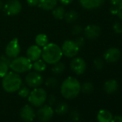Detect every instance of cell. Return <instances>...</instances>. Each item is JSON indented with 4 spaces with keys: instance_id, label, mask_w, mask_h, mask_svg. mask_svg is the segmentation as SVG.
I'll use <instances>...</instances> for the list:
<instances>
[{
    "instance_id": "1",
    "label": "cell",
    "mask_w": 122,
    "mask_h": 122,
    "mask_svg": "<svg viewBox=\"0 0 122 122\" xmlns=\"http://www.w3.org/2000/svg\"><path fill=\"white\" fill-rule=\"evenodd\" d=\"M81 83L73 77L67 78L60 87L62 96L66 99H73L76 98L81 92Z\"/></svg>"
},
{
    "instance_id": "2",
    "label": "cell",
    "mask_w": 122,
    "mask_h": 122,
    "mask_svg": "<svg viewBox=\"0 0 122 122\" xmlns=\"http://www.w3.org/2000/svg\"><path fill=\"white\" fill-rule=\"evenodd\" d=\"M41 56L47 64H55L60 60L63 56L61 48L55 43L47 44L42 50Z\"/></svg>"
},
{
    "instance_id": "3",
    "label": "cell",
    "mask_w": 122,
    "mask_h": 122,
    "mask_svg": "<svg viewBox=\"0 0 122 122\" xmlns=\"http://www.w3.org/2000/svg\"><path fill=\"white\" fill-rule=\"evenodd\" d=\"M2 87L8 93L17 91L22 86V78L17 73H7L2 79Z\"/></svg>"
},
{
    "instance_id": "4",
    "label": "cell",
    "mask_w": 122,
    "mask_h": 122,
    "mask_svg": "<svg viewBox=\"0 0 122 122\" xmlns=\"http://www.w3.org/2000/svg\"><path fill=\"white\" fill-rule=\"evenodd\" d=\"M32 67V64L31 63V60L25 57H15L12 61H11L10 66V68L14 72L17 73H23L27 72L31 70Z\"/></svg>"
},
{
    "instance_id": "5",
    "label": "cell",
    "mask_w": 122,
    "mask_h": 122,
    "mask_svg": "<svg viewBox=\"0 0 122 122\" xmlns=\"http://www.w3.org/2000/svg\"><path fill=\"white\" fill-rule=\"evenodd\" d=\"M47 100V93L41 88H35L30 93L28 96L29 102L35 107L42 106Z\"/></svg>"
},
{
    "instance_id": "6",
    "label": "cell",
    "mask_w": 122,
    "mask_h": 122,
    "mask_svg": "<svg viewBox=\"0 0 122 122\" xmlns=\"http://www.w3.org/2000/svg\"><path fill=\"white\" fill-rule=\"evenodd\" d=\"M61 50H62L63 55L65 56L68 57H73L78 53L80 48L75 41L67 40L63 42Z\"/></svg>"
},
{
    "instance_id": "7",
    "label": "cell",
    "mask_w": 122,
    "mask_h": 122,
    "mask_svg": "<svg viewBox=\"0 0 122 122\" xmlns=\"http://www.w3.org/2000/svg\"><path fill=\"white\" fill-rule=\"evenodd\" d=\"M22 10V5L18 0H10L4 6V12L10 16L18 15Z\"/></svg>"
},
{
    "instance_id": "8",
    "label": "cell",
    "mask_w": 122,
    "mask_h": 122,
    "mask_svg": "<svg viewBox=\"0 0 122 122\" xmlns=\"http://www.w3.org/2000/svg\"><path fill=\"white\" fill-rule=\"evenodd\" d=\"M71 69L76 75H82L86 70V63L81 57H76L71 62Z\"/></svg>"
},
{
    "instance_id": "9",
    "label": "cell",
    "mask_w": 122,
    "mask_h": 122,
    "mask_svg": "<svg viewBox=\"0 0 122 122\" xmlns=\"http://www.w3.org/2000/svg\"><path fill=\"white\" fill-rule=\"evenodd\" d=\"M6 55L10 58H15L17 57L20 52V46L18 42L17 38L12 39L6 47Z\"/></svg>"
},
{
    "instance_id": "10",
    "label": "cell",
    "mask_w": 122,
    "mask_h": 122,
    "mask_svg": "<svg viewBox=\"0 0 122 122\" xmlns=\"http://www.w3.org/2000/svg\"><path fill=\"white\" fill-rule=\"evenodd\" d=\"M25 81L30 88H35L41 86L43 82V78L40 73L37 72H31L27 75Z\"/></svg>"
},
{
    "instance_id": "11",
    "label": "cell",
    "mask_w": 122,
    "mask_h": 122,
    "mask_svg": "<svg viewBox=\"0 0 122 122\" xmlns=\"http://www.w3.org/2000/svg\"><path fill=\"white\" fill-rule=\"evenodd\" d=\"M54 115V111L52 108L49 105L41 106V108L37 112V118L43 122L50 121Z\"/></svg>"
},
{
    "instance_id": "12",
    "label": "cell",
    "mask_w": 122,
    "mask_h": 122,
    "mask_svg": "<svg viewBox=\"0 0 122 122\" xmlns=\"http://www.w3.org/2000/svg\"><path fill=\"white\" fill-rule=\"evenodd\" d=\"M104 60L108 63H113L118 61L121 57V51L118 48L111 47L106 50L103 54Z\"/></svg>"
},
{
    "instance_id": "13",
    "label": "cell",
    "mask_w": 122,
    "mask_h": 122,
    "mask_svg": "<svg viewBox=\"0 0 122 122\" xmlns=\"http://www.w3.org/2000/svg\"><path fill=\"white\" fill-rule=\"evenodd\" d=\"M101 27L96 25H89L84 29V33L86 37L90 40H94L98 37L101 35Z\"/></svg>"
},
{
    "instance_id": "14",
    "label": "cell",
    "mask_w": 122,
    "mask_h": 122,
    "mask_svg": "<svg viewBox=\"0 0 122 122\" xmlns=\"http://www.w3.org/2000/svg\"><path fill=\"white\" fill-rule=\"evenodd\" d=\"M21 118L26 122H31L34 120L35 113L34 109L31 107V106L27 104L24 106L20 111Z\"/></svg>"
},
{
    "instance_id": "15",
    "label": "cell",
    "mask_w": 122,
    "mask_h": 122,
    "mask_svg": "<svg viewBox=\"0 0 122 122\" xmlns=\"http://www.w3.org/2000/svg\"><path fill=\"white\" fill-rule=\"evenodd\" d=\"M41 54L42 50L38 45H32L27 50V58L31 60V62L32 61L34 62V61L40 59V57H41Z\"/></svg>"
},
{
    "instance_id": "16",
    "label": "cell",
    "mask_w": 122,
    "mask_h": 122,
    "mask_svg": "<svg viewBox=\"0 0 122 122\" xmlns=\"http://www.w3.org/2000/svg\"><path fill=\"white\" fill-rule=\"evenodd\" d=\"M81 6L87 10H93L101 6L103 0H80Z\"/></svg>"
},
{
    "instance_id": "17",
    "label": "cell",
    "mask_w": 122,
    "mask_h": 122,
    "mask_svg": "<svg viewBox=\"0 0 122 122\" xmlns=\"http://www.w3.org/2000/svg\"><path fill=\"white\" fill-rule=\"evenodd\" d=\"M57 0H39L38 6L45 10H52L57 6Z\"/></svg>"
},
{
    "instance_id": "18",
    "label": "cell",
    "mask_w": 122,
    "mask_h": 122,
    "mask_svg": "<svg viewBox=\"0 0 122 122\" xmlns=\"http://www.w3.org/2000/svg\"><path fill=\"white\" fill-rule=\"evenodd\" d=\"M118 85L117 81L113 79H111V80L106 81L103 86L104 91H106V93L108 94L116 92V90L118 89Z\"/></svg>"
},
{
    "instance_id": "19",
    "label": "cell",
    "mask_w": 122,
    "mask_h": 122,
    "mask_svg": "<svg viewBox=\"0 0 122 122\" xmlns=\"http://www.w3.org/2000/svg\"><path fill=\"white\" fill-rule=\"evenodd\" d=\"M112 118V113L108 110H101L97 115L98 122H111Z\"/></svg>"
},
{
    "instance_id": "20",
    "label": "cell",
    "mask_w": 122,
    "mask_h": 122,
    "mask_svg": "<svg viewBox=\"0 0 122 122\" xmlns=\"http://www.w3.org/2000/svg\"><path fill=\"white\" fill-rule=\"evenodd\" d=\"M46 63L44 60H37L35 61H34V63L32 64V68L34 70H35V71L37 72H42L46 69Z\"/></svg>"
},
{
    "instance_id": "21",
    "label": "cell",
    "mask_w": 122,
    "mask_h": 122,
    "mask_svg": "<svg viewBox=\"0 0 122 122\" xmlns=\"http://www.w3.org/2000/svg\"><path fill=\"white\" fill-rule=\"evenodd\" d=\"M64 18L68 23H73L75 21H76L77 19L78 18V14L77 13V12L74 10H71L65 13Z\"/></svg>"
},
{
    "instance_id": "22",
    "label": "cell",
    "mask_w": 122,
    "mask_h": 122,
    "mask_svg": "<svg viewBox=\"0 0 122 122\" xmlns=\"http://www.w3.org/2000/svg\"><path fill=\"white\" fill-rule=\"evenodd\" d=\"M35 42L39 47H45L48 42V38L45 34H39L35 37Z\"/></svg>"
},
{
    "instance_id": "23",
    "label": "cell",
    "mask_w": 122,
    "mask_h": 122,
    "mask_svg": "<svg viewBox=\"0 0 122 122\" xmlns=\"http://www.w3.org/2000/svg\"><path fill=\"white\" fill-rule=\"evenodd\" d=\"M65 65L63 63L57 62L55 64H53V66L52 68V72L55 75H60L63 73L65 71Z\"/></svg>"
},
{
    "instance_id": "24",
    "label": "cell",
    "mask_w": 122,
    "mask_h": 122,
    "mask_svg": "<svg viewBox=\"0 0 122 122\" xmlns=\"http://www.w3.org/2000/svg\"><path fill=\"white\" fill-rule=\"evenodd\" d=\"M65 13V9L63 7H58L54 8L52 11V15L57 20H63L64 18Z\"/></svg>"
},
{
    "instance_id": "25",
    "label": "cell",
    "mask_w": 122,
    "mask_h": 122,
    "mask_svg": "<svg viewBox=\"0 0 122 122\" xmlns=\"http://www.w3.org/2000/svg\"><path fill=\"white\" fill-rule=\"evenodd\" d=\"M68 106L66 103H60L57 106L55 111L57 114L63 115L68 112Z\"/></svg>"
},
{
    "instance_id": "26",
    "label": "cell",
    "mask_w": 122,
    "mask_h": 122,
    "mask_svg": "<svg viewBox=\"0 0 122 122\" xmlns=\"http://www.w3.org/2000/svg\"><path fill=\"white\" fill-rule=\"evenodd\" d=\"M81 91L84 93H91L93 91V86L90 82H86L81 86Z\"/></svg>"
},
{
    "instance_id": "27",
    "label": "cell",
    "mask_w": 122,
    "mask_h": 122,
    "mask_svg": "<svg viewBox=\"0 0 122 122\" xmlns=\"http://www.w3.org/2000/svg\"><path fill=\"white\" fill-rule=\"evenodd\" d=\"M9 66L2 61L0 60V78H3L8 72Z\"/></svg>"
},
{
    "instance_id": "28",
    "label": "cell",
    "mask_w": 122,
    "mask_h": 122,
    "mask_svg": "<svg viewBox=\"0 0 122 122\" xmlns=\"http://www.w3.org/2000/svg\"><path fill=\"white\" fill-rule=\"evenodd\" d=\"M93 66H94L96 69L101 70L104 66V62H103V60L101 58L98 57V58H96L93 60Z\"/></svg>"
},
{
    "instance_id": "29",
    "label": "cell",
    "mask_w": 122,
    "mask_h": 122,
    "mask_svg": "<svg viewBox=\"0 0 122 122\" xmlns=\"http://www.w3.org/2000/svg\"><path fill=\"white\" fill-rule=\"evenodd\" d=\"M18 94L22 98H27L30 95V89L27 87H22L18 90Z\"/></svg>"
},
{
    "instance_id": "30",
    "label": "cell",
    "mask_w": 122,
    "mask_h": 122,
    "mask_svg": "<svg viewBox=\"0 0 122 122\" xmlns=\"http://www.w3.org/2000/svg\"><path fill=\"white\" fill-rule=\"evenodd\" d=\"M45 85L49 88H55L57 85V81L53 77H50L45 81Z\"/></svg>"
},
{
    "instance_id": "31",
    "label": "cell",
    "mask_w": 122,
    "mask_h": 122,
    "mask_svg": "<svg viewBox=\"0 0 122 122\" xmlns=\"http://www.w3.org/2000/svg\"><path fill=\"white\" fill-rule=\"evenodd\" d=\"M113 30L116 34L122 33V25L118 22H116L113 25Z\"/></svg>"
},
{
    "instance_id": "32",
    "label": "cell",
    "mask_w": 122,
    "mask_h": 122,
    "mask_svg": "<svg viewBox=\"0 0 122 122\" xmlns=\"http://www.w3.org/2000/svg\"><path fill=\"white\" fill-rule=\"evenodd\" d=\"M83 29L80 25H75L72 29V33L73 35H78L82 32Z\"/></svg>"
},
{
    "instance_id": "33",
    "label": "cell",
    "mask_w": 122,
    "mask_h": 122,
    "mask_svg": "<svg viewBox=\"0 0 122 122\" xmlns=\"http://www.w3.org/2000/svg\"><path fill=\"white\" fill-rule=\"evenodd\" d=\"M71 117L73 120L74 121H78L79 119V117H80V114H79V112H78L77 111H73L71 112Z\"/></svg>"
},
{
    "instance_id": "34",
    "label": "cell",
    "mask_w": 122,
    "mask_h": 122,
    "mask_svg": "<svg viewBox=\"0 0 122 122\" xmlns=\"http://www.w3.org/2000/svg\"><path fill=\"white\" fill-rule=\"evenodd\" d=\"M75 42L77 44V45L79 47V48L82 47L84 45V44H85V40H84V39L83 37H78V38H77Z\"/></svg>"
},
{
    "instance_id": "35",
    "label": "cell",
    "mask_w": 122,
    "mask_h": 122,
    "mask_svg": "<svg viewBox=\"0 0 122 122\" xmlns=\"http://www.w3.org/2000/svg\"><path fill=\"white\" fill-rule=\"evenodd\" d=\"M27 5L30 7H35L38 5L39 0H27Z\"/></svg>"
},
{
    "instance_id": "36",
    "label": "cell",
    "mask_w": 122,
    "mask_h": 122,
    "mask_svg": "<svg viewBox=\"0 0 122 122\" xmlns=\"http://www.w3.org/2000/svg\"><path fill=\"white\" fill-rule=\"evenodd\" d=\"M118 10V7L112 5V7L110 8V12H111V14L113 15H117Z\"/></svg>"
},
{
    "instance_id": "37",
    "label": "cell",
    "mask_w": 122,
    "mask_h": 122,
    "mask_svg": "<svg viewBox=\"0 0 122 122\" xmlns=\"http://www.w3.org/2000/svg\"><path fill=\"white\" fill-rule=\"evenodd\" d=\"M110 2L112 5L118 7L119 5H122V0H110Z\"/></svg>"
},
{
    "instance_id": "38",
    "label": "cell",
    "mask_w": 122,
    "mask_h": 122,
    "mask_svg": "<svg viewBox=\"0 0 122 122\" xmlns=\"http://www.w3.org/2000/svg\"><path fill=\"white\" fill-rule=\"evenodd\" d=\"M0 60H2V61H4V62L9 66L10 68V63H11V61L10 60V58L5 57V56H2L1 57H0Z\"/></svg>"
},
{
    "instance_id": "39",
    "label": "cell",
    "mask_w": 122,
    "mask_h": 122,
    "mask_svg": "<svg viewBox=\"0 0 122 122\" xmlns=\"http://www.w3.org/2000/svg\"><path fill=\"white\" fill-rule=\"evenodd\" d=\"M111 122H122V116H116L112 118Z\"/></svg>"
},
{
    "instance_id": "40",
    "label": "cell",
    "mask_w": 122,
    "mask_h": 122,
    "mask_svg": "<svg viewBox=\"0 0 122 122\" xmlns=\"http://www.w3.org/2000/svg\"><path fill=\"white\" fill-rule=\"evenodd\" d=\"M117 16L118 17V18L122 20V5L118 6V13H117Z\"/></svg>"
},
{
    "instance_id": "41",
    "label": "cell",
    "mask_w": 122,
    "mask_h": 122,
    "mask_svg": "<svg viewBox=\"0 0 122 122\" xmlns=\"http://www.w3.org/2000/svg\"><path fill=\"white\" fill-rule=\"evenodd\" d=\"M60 2L63 5H68L72 3L73 0H59Z\"/></svg>"
},
{
    "instance_id": "42",
    "label": "cell",
    "mask_w": 122,
    "mask_h": 122,
    "mask_svg": "<svg viewBox=\"0 0 122 122\" xmlns=\"http://www.w3.org/2000/svg\"><path fill=\"white\" fill-rule=\"evenodd\" d=\"M55 101H56L55 97L53 95H51V96H50V98H48V102H49V103H50V105L54 104V103H55Z\"/></svg>"
},
{
    "instance_id": "43",
    "label": "cell",
    "mask_w": 122,
    "mask_h": 122,
    "mask_svg": "<svg viewBox=\"0 0 122 122\" xmlns=\"http://www.w3.org/2000/svg\"><path fill=\"white\" fill-rule=\"evenodd\" d=\"M2 7H4V5H3V3H2V2L0 0V10H1Z\"/></svg>"
}]
</instances>
